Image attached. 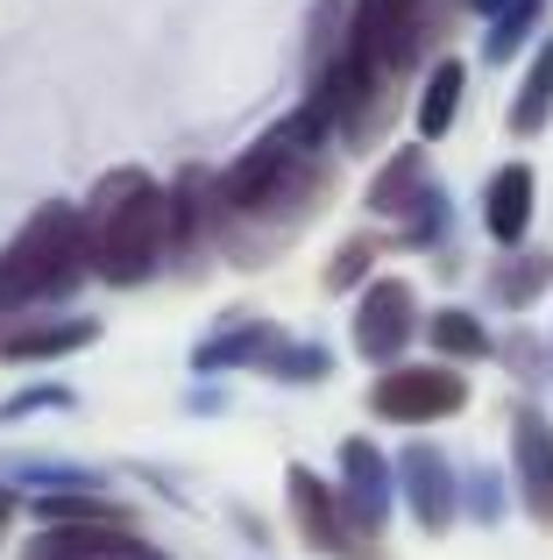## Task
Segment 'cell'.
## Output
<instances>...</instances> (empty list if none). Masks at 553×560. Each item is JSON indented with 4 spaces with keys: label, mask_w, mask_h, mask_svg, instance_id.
<instances>
[{
    "label": "cell",
    "mask_w": 553,
    "mask_h": 560,
    "mask_svg": "<svg viewBox=\"0 0 553 560\" xmlns=\"http://www.w3.org/2000/svg\"><path fill=\"white\" fill-rule=\"evenodd\" d=\"M469 405V376L455 362H412V370H384L369 390V411L390 425H433V419H455Z\"/></svg>",
    "instance_id": "277c9868"
},
{
    "label": "cell",
    "mask_w": 553,
    "mask_h": 560,
    "mask_svg": "<svg viewBox=\"0 0 553 560\" xmlns=\"http://www.w3.org/2000/svg\"><path fill=\"white\" fill-rule=\"evenodd\" d=\"M433 348H440V362H483L490 355V334H483V319H475V313H461V305H455V313H433Z\"/></svg>",
    "instance_id": "d6986e66"
},
{
    "label": "cell",
    "mask_w": 553,
    "mask_h": 560,
    "mask_svg": "<svg viewBox=\"0 0 553 560\" xmlns=\"http://www.w3.org/2000/svg\"><path fill=\"white\" fill-rule=\"evenodd\" d=\"M546 277H553L546 256H518V262H504V270H497V299H504V305H532Z\"/></svg>",
    "instance_id": "ffe728a7"
},
{
    "label": "cell",
    "mask_w": 553,
    "mask_h": 560,
    "mask_svg": "<svg viewBox=\"0 0 553 560\" xmlns=\"http://www.w3.org/2000/svg\"><path fill=\"white\" fill-rule=\"evenodd\" d=\"M276 341H284L276 327H242V334H227V341L213 334V341L199 348L192 362H199V370H227V362H256V370H263V362L276 355Z\"/></svg>",
    "instance_id": "ac0fdd59"
},
{
    "label": "cell",
    "mask_w": 553,
    "mask_h": 560,
    "mask_svg": "<svg viewBox=\"0 0 553 560\" xmlns=\"http://www.w3.org/2000/svg\"><path fill=\"white\" fill-rule=\"evenodd\" d=\"M426 191H433V178H426V156H419V150H398V156H390V164L369 178V213L412 220Z\"/></svg>",
    "instance_id": "4fadbf2b"
},
{
    "label": "cell",
    "mask_w": 553,
    "mask_h": 560,
    "mask_svg": "<svg viewBox=\"0 0 553 560\" xmlns=\"http://www.w3.org/2000/svg\"><path fill=\"white\" fill-rule=\"evenodd\" d=\"M28 511H36V525H128V511L93 490H43Z\"/></svg>",
    "instance_id": "e0dca14e"
},
{
    "label": "cell",
    "mask_w": 553,
    "mask_h": 560,
    "mask_svg": "<svg viewBox=\"0 0 553 560\" xmlns=\"http://www.w3.org/2000/svg\"><path fill=\"white\" fill-rule=\"evenodd\" d=\"M22 560H164V553L142 547L128 525H36Z\"/></svg>",
    "instance_id": "8fae6325"
},
{
    "label": "cell",
    "mask_w": 553,
    "mask_h": 560,
    "mask_svg": "<svg viewBox=\"0 0 553 560\" xmlns=\"http://www.w3.org/2000/svg\"><path fill=\"white\" fill-rule=\"evenodd\" d=\"M461 93H469V65H461V57L433 65L426 93H419V136H426V142H440L447 128H455V114H461Z\"/></svg>",
    "instance_id": "9a60e30c"
},
{
    "label": "cell",
    "mask_w": 553,
    "mask_h": 560,
    "mask_svg": "<svg viewBox=\"0 0 553 560\" xmlns=\"http://www.w3.org/2000/svg\"><path fill=\"white\" fill-rule=\"evenodd\" d=\"M93 341V319H57V327H28L0 341V362H57V355H79Z\"/></svg>",
    "instance_id": "2e32d148"
},
{
    "label": "cell",
    "mask_w": 553,
    "mask_h": 560,
    "mask_svg": "<svg viewBox=\"0 0 553 560\" xmlns=\"http://www.w3.org/2000/svg\"><path fill=\"white\" fill-rule=\"evenodd\" d=\"M85 270V220L71 199H50L28 213V228L0 248V313H28L50 305L79 284Z\"/></svg>",
    "instance_id": "3957f363"
},
{
    "label": "cell",
    "mask_w": 553,
    "mask_h": 560,
    "mask_svg": "<svg viewBox=\"0 0 553 560\" xmlns=\"http://www.w3.org/2000/svg\"><path fill=\"white\" fill-rule=\"evenodd\" d=\"M546 121H553V36L532 43V65L511 93V136H540Z\"/></svg>",
    "instance_id": "5bb4252c"
},
{
    "label": "cell",
    "mask_w": 553,
    "mask_h": 560,
    "mask_svg": "<svg viewBox=\"0 0 553 560\" xmlns=\"http://www.w3.org/2000/svg\"><path fill=\"white\" fill-rule=\"evenodd\" d=\"M263 370L270 376H291V383H313L319 370H327V355H319V348H284V341H276V355L263 362Z\"/></svg>",
    "instance_id": "603a6c76"
},
{
    "label": "cell",
    "mask_w": 553,
    "mask_h": 560,
    "mask_svg": "<svg viewBox=\"0 0 553 560\" xmlns=\"http://www.w3.org/2000/svg\"><path fill=\"white\" fill-rule=\"evenodd\" d=\"M362 270H369V242H355V248H341V256H333V262H327V284H333V291H341V284H355V277H362Z\"/></svg>",
    "instance_id": "cb8c5ba5"
},
{
    "label": "cell",
    "mask_w": 553,
    "mask_h": 560,
    "mask_svg": "<svg viewBox=\"0 0 553 560\" xmlns=\"http://www.w3.org/2000/svg\"><path fill=\"white\" fill-rule=\"evenodd\" d=\"M532 199H540V185H532V164H504L497 178L483 185V228L497 248H518L532 228Z\"/></svg>",
    "instance_id": "7c38bea8"
},
{
    "label": "cell",
    "mask_w": 553,
    "mask_h": 560,
    "mask_svg": "<svg viewBox=\"0 0 553 560\" xmlns=\"http://www.w3.org/2000/svg\"><path fill=\"white\" fill-rule=\"evenodd\" d=\"M327 142V121L313 107H298L291 121H276L270 136H256L235 164L213 178V213H291V206L313 191V156Z\"/></svg>",
    "instance_id": "7a4b0ae2"
},
{
    "label": "cell",
    "mask_w": 553,
    "mask_h": 560,
    "mask_svg": "<svg viewBox=\"0 0 553 560\" xmlns=\"http://www.w3.org/2000/svg\"><path fill=\"white\" fill-rule=\"evenodd\" d=\"M398 490H404V504H412V518L426 525V533H447L455 525V511H461V482H455V468H447V454L440 447H404L398 454Z\"/></svg>",
    "instance_id": "ba28073f"
},
{
    "label": "cell",
    "mask_w": 553,
    "mask_h": 560,
    "mask_svg": "<svg viewBox=\"0 0 553 560\" xmlns=\"http://www.w3.org/2000/svg\"><path fill=\"white\" fill-rule=\"evenodd\" d=\"M348 36H355L362 65L376 79H398L412 43H419V0H355L348 8Z\"/></svg>",
    "instance_id": "52a82bcc"
},
{
    "label": "cell",
    "mask_w": 553,
    "mask_h": 560,
    "mask_svg": "<svg viewBox=\"0 0 553 560\" xmlns=\"http://www.w3.org/2000/svg\"><path fill=\"white\" fill-rule=\"evenodd\" d=\"M532 22H540V0H511V8H504L497 22H490V43H483V50H490V57L504 65V57H511L518 43L532 36Z\"/></svg>",
    "instance_id": "44dd1931"
},
{
    "label": "cell",
    "mask_w": 553,
    "mask_h": 560,
    "mask_svg": "<svg viewBox=\"0 0 553 560\" xmlns=\"http://www.w3.org/2000/svg\"><path fill=\"white\" fill-rule=\"evenodd\" d=\"M79 220H85V270L114 291L150 284L156 262L170 256V191L136 164L107 171L93 199L79 206Z\"/></svg>",
    "instance_id": "6da1fadb"
},
{
    "label": "cell",
    "mask_w": 553,
    "mask_h": 560,
    "mask_svg": "<svg viewBox=\"0 0 553 560\" xmlns=\"http://www.w3.org/2000/svg\"><path fill=\"white\" fill-rule=\"evenodd\" d=\"M511 476H518V497L540 525H553V419L540 405H518L511 419Z\"/></svg>",
    "instance_id": "9c48e42d"
},
{
    "label": "cell",
    "mask_w": 553,
    "mask_h": 560,
    "mask_svg": "<svg viewBox=\"0 0 553 560\" xmlns=\"http://www.w3.org/2000/svg\"><path fill=\"white\" fill-rule=\"evenodd\" d=\"M419 334V299L404 277H369V291H362L355 305V348L362 362H376V370H398V355L412 348Z\"/></svg>",
    "instance_id": "5b68a950"
},
{
    "label": "cell",
    "mask_w": 553,
    "mask_h": 560,
    "mask_svg": "<svg viewBox=\"0 0 553 560\" xmlns=\"http://www.w3.org/2000/svg\"><path fill=\"white\" fill-rule=\"evenodd\" d=\"M71 405V390L64 383H28L14 405H0V425H14V419H28V411H64Z\"/></svg>",
    "instance_id": "7402d4cb"
},
{
    "label": "cell",
    "mask_w": 553,
    "mask_h": 560,
    "mask_svg": "<svg viewBox=\"0 0 553 560\" xmlns=\"http://www.w3.org/2000/svg\"><path fill=\"white\" fill-rule=\"evenodd\" d=\"M390 497H398V476H390V454H376V440H341V504L355 511L362 533L390 525Z\"/></svg>",
    "instance_id": "30bf717a"
},
{
    "label": "cell",
    "mask_w": 553,
    "mask_h": 560,
    "mask_svg": "<svg viewBox=\"0 0 553 560\" xmlns=\"http://www.w3.org/2000/svg\"><path fill=\"white\" fill-rule=\"evenodd\" d=\"M469 8H475V14H490V22H497V14L511 8V0H469Z\"/></svg>",
    "instance_id": "d4e9b609"
},
{
    "label": "cell",
    "mask_w": 553,
    "mask_h": 560,
    "mask_svg": "<svg viewBox=\"0 0 553 560\" xmlns=\"http://www.w3.org/2000/svg\"><path fill=\"white\" fill-rule=\"evenodd\" d=\"M291 518H298V539L313 553H362L369 560V533L355 525V511L341 504V490H327V482L313 476V468H291Z\"/></svg>",
    "instance_id": "8992f818"
},
{
    "label": "cell",
    "mask_w": 553,
    "mask_h": 560,
    "mask_svg": "<svg viewBox=\"0 0 553 560\" xmlns=\"http://www.w3.org/2000/svg\"><path fill=\"white\" fill-rule=\"evenodd\" d=\"M8 511H14V504H8V490H0V533H8Z\"/></svg>",
    "instance_id": "484cf974"
}]
</instances>
